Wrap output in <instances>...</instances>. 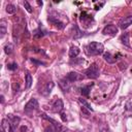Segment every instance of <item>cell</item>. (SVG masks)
<instances>
[{
  "label": "cell",
  "mask_w": 132,
  "mask_h": 132,
  "mask_svg": "<svg viewBox=\"0 0 132 132\" xmlns=\"http://www.w3.org/2000/svg\"><path fill=\"white\" fill-rule=\"evenodd\" d=\"M32 81H33V79H32V76H31V74L29 73V72H26V85H25V87H26V89H29L30 87H31V85H32Z\"/></svg>",
  "instance_id": "cell-19"
},
{
  "label": "cell",
  "mask_w": 132,
  "mask_h": 132,
  "mask_svg": "<svg viewBox=\"0 0 132 132\" xmlns=\"http://www.w3.org/2000/svg\"><path fill=\"white\" fill-rule=\"evenodd\" d=\"M63 107H64V105H63L62 99L58 98L57 100L54 101V103L52 105V111L53 112H56V113H59V112H61L63 110Z\"/></svg>",
  "instance_id": "cell-8"
},
{
  "label": "cell",
  "mask_w": 132,
  "mask_h": 132,
  "mask_svg": "<svg viewBox=\"0 0 132 132\" xmlns=\"http://www.w3.org/2000/svg\"><path fill=\"white\" fill-rule=\"evenodd\" d=\"M118 31H119V28H118L117 26H114V25H107V26H105V27L103 28L102 33H103L104 35L113 36V35H116V34L118 33Z\"/></svg>",
  "instance_id": "cell-6"
},
{
  "label": "cell",
  "mask_w": 132,
  "mask_h": 132,
  "mask_svg": "<svg viewBox=\"0 0 132 132\" xmlns=\"http://www.w3.org/2000/svg\"><path fill=\"white\" fill-rule=\"evenodd\" d=\"M1 102H2V103H3V102H4V97H3V95H2V96H1Z\"/></svg>",
  "instance_id": "cell-32"
},
{
  "label": "cell",
  "mask_w": 132,
  "mask_h": 132,
  "mask_svg": "<svg viewBox=\"0 0 132 132\" xmlns=\"http://www.w3.org/2000/svg\"><path fill=\"white\" fill-rule=\"evenodd\" d=\"M78 102H79V104L81 105V107H85V108H87V109L90 110V111H93V108L91 107V105H90L85 99H82V98H78Z\"/></svg>",
  "instance_id": "cell-17"
},
{
  "label": "cell",
  "mask_w": 132,
  "mask_h": 132,
  "mask_svg": "<svg viewBox=\"0 0 132 132\" xmlns=\"http://www.w3.org/2000/svg\"><path fill=\"white\" fill-rule=\"evenodd\" d=\"M82 35H84L82 31H80V29L78 28V26L76 24H74V26L72 27V37L74 39H77V38H80Z\"/></svg>",
  "instance_id": "cell-12"
},
{
  "label": "cell",
  "mask_w": 132,
  "mask_h": 132,
  "mask_svg": "<svg viewBox=\"0 0 132 132\" xmlns=\"http://www.w3.org/2000/svg\"><path fill=\"white\" fill-rule=\"evenodd\" d=\"M86 52L89 56H98V55L103 54L104 46L100 42H91L87 45Z\"/></svg>",
  "instance_id": "cell-1"
},
{
  "label": "cell",
  "mask_w": 132,
  "mask_h": 132,
  "mask_svg": "<svg viewBox=\"0 0 132 132\" xmlns=\"http://www.w3.org/2000/svg\"><path fill=\"white\" fill-rule=\"evenodd\" d=\"M126 109L127 110H132V99H129L127 104H126Z\"/></svg>",
  "instance_id": "cell-26"
},
{
  "label": "cell",
  "mask_w": 132,
  "mask_h": 132,
  "mask_svg": "<svg viewBox=\"0 0 132 132\" xmlns=\"http://www.w3.org/2000/svg\"><path fill=\"white\" fill-rule=\"evenodd\" d=\"M7 22H6V20H4V19H2L1 21H0V37L2 38L4 35H5V33H6V28H7Z\"/></svg>",
  "instance_id": "cell-14"
},
{
  "label": "cell",
  "mask_w": 132,
  "mask_h": 132,
  "mask_svg": "<svg viewBox=\"0 0 132 132\" xmlns=\"http://www.w3.org/2000/svg\"><path fill=\"white\" fill-rule=\"evenodd\" d=\"M85 74L88 78H92V79H95L99 76V68L97 66L96 63H93L89 68H87L85 70Z\"/></svg>",
  "instance_id": "cell-3"
},
{
  "label": "cell",
  "mask_w": 132,
  "mask_h": 132,
  "mask_svg": "<svg viewBox=\"0 0 132 132\" xmlns=\"http://www.w3.org/2000/svg\"><path fill=\"white\" fill-rule=\"evenodd\" d=\"M80 53V50L77 46H71L69 50V57L70 58H75L78 56V54Z\"/></svg>",
  "instance_id": "cell-16"
},
{
  "label": "cell",
  "mask_w": 132,
  "mask_h": 132,
  "mask_svg": "<svg viewBox=\"0 0 132 132\" xmlns=\"http://www.w3.org/2000/svg\"><path fill=\"white\" fill-rule=\"evenodd\" d=\"M65 116H66V114H65L64 112H62V113H61V118H62V120H63L64 122H66V120H67V118H66Z\"/></svg>",
  "instance_id": "cell-28"
},
{
  "label": "cell",
  "mask_w": 132,
  "mask_h": 132,
  "mask_svg": "<svg viewBox=\"0 0 132 132\" xmlns=\"http://www.w3.org/2000/svg\"><path fill=\"white\" fill-rule=\"evenodd\" d=\"M6 119H7L8 125H9V132H14L19 126L21 119L16 116H13V114H8Z\"/></svg>",
  "instance_id": "cell-5"
},
{
  "label": "cell",
  "mask_w": 132,
  "mask_h": 132,
  "mask_svg": "<svg viewBox=\"0 0 132 132\" xmlns=\"http://www.w3.org/2000/svg\"><path fill=\"white\" fill-rule=\"evenodd\" d=\"M59 86H60V88L64 92H67L70 89V81L66 77H64V78H62V79L59 80Z\"/></svg>",
  "instance_id": "cell-11"
},
{
  "label": "cell",
  "mask_w": 132,
  "mask_h": 132,
  "mask_svg": "<svg viewBox=\"0 0 132 132\" xmlns=\"http://www.w3.org/2000/svg\"><path fill=\"white\" fill-rule=\"evenodd\" d=\"M100 132H109V130L108 129H106V128H103V129H101V131Z\"/></svg>",
  "instance_id": "cell-31"
},
{
  "label": "cell",
  "mask_w": 132,
  "mask_h": 132,
  "mask_svg": "<svg viewBox=\"0 0 132 132\" xmlns=\"http://www.w3.org/2000/svg\"><path fill=\"white\" fill-rule=\"evenodd\" d=\"M121 41L123 44H125L126 46H130V43H129V34L128 33H124L122 36H121Z\"/></svg>",
  "instance_id": "cell-18"
},
{
  "label": "cell",
  "mask_w": 132,
  "mask_h": 132,
  "mask_svg": "<svg viewBox=\"0 0 132 132\" xmlns=\"http://www.w3.org/2000/svg\"><path fill=\"white\" fill-rule=\"evenodd\" d=\"M45 132H56V129L54 128V126H50L45 128Z\"/></svg>",
  "instance_id": "cell-27"
},
{
  "label": "cell",
  "mask_w": 132,
  "mask_h": 132,
  "mask_svg": "<svg viewBox=\"0 0 132 132\" xmlns=\"http://www.w3.org/2000/svg\"><path fill=\"white\" fill-rule=\"evenodd\" d=\"M65 77H66L70 82L82 79V75H81V74H79L78 72H75V71H71V72L67 73V75H66Z\"/></svg>",
  "instance_id": "cell-9"
},
{
  "label": "cell",
  "mask_w": 132,
  "mask_h": 132,
  "mask_svg": "<svg viewBox=\"0 0 132 132\" xmlns=\"http://www.w3.org/2000/svg\"><path fill=\"white\" fill-rule=\"evenodd\" d=\"M0 132H5V130H4L3 128H1V131H0Z\"/></svg>",
  "instance_id": "cell-33"
},
{
  "label": "cell",
  "mask_w": 132,
  "mask_h": 132,
  "mask_svg": "<svg viewBox=\"0 0 132 132\" xmlns=\"http://www.w3.org/2000/svg\"><path fill=\"white\" fill-rule=\"evenodd\" d=\"M7 68H8L9 70L13 71V70H15V69L18 68V64H16L15 62H13V63H10V64H8V65H7Z\"/></svg>",
  "instance_id": "cell-24"
},
{
  "label": "cell",
  "mask_w": 132,
  "mask_h": 132,
  "mask_svg": "<svg viewBox=\"0 0 132 132\" xmlns=\"http://www.w3.org/2000/svg\"><path fill=\"white\" fill-rule=\"evenodd\" d=\"M54 86H55V84H54L53 81L47 82V84L42 88V90L40 91V93H41L43 96H47V95H50L51 92H52V90L54 89Z\"/></svg>",
  "instance_id": "cell-10"
},
{
  "label": "cell",
  "mask_w": 132,
  "mask_h": 132,
  "mask_svg": "<svg viewBox=\"0 0 132 132\" xmlns=\"http://www.w3.org/2000/svg\"><path fill=\"white\" fill-rule=\"evenodd\" d=\"M92 86H93V85H88V86L82 87V88H81V91H80L81 94H82L84 96H89V93H90V91H91Z\"/></svg>",
  "instance_id": "cell-21"
},
{
  "label": "cell",
  "mask_w": 132,
  "mask_h": 132,
  "mask_svg": "<svg viewBox=\"0 0 132 132\" xmlns=\"http://www.w3.org/2000/svg\"><path fill=\"white\" fill-rule=\"evenodd\" d=\"M25 131H27V127H25V126L21 127V132H25Z\"/></svg>",
  "instance_id": "cell-29"
},
{
  "label": "cell",
  "mask_w": 132,
  "mask_h": 132,
  "mask_svg": "<svg viewBox=\"0 0 132 132\" xmlns=\"http://www.w3.org/2000/svg\"><path fill=\"white\" fill-rule=\"evenodd\" d=\"M103 58H104V60H105L107 63H110V64H112V63H114V62L117 61L116 56H112V55H111L109 52L105 53V54L103 55Z\"/></svg>",
  "instance_id": "cell-15"
},
{
  "label": "cell",
  "mask_w": 132,
  "mask_h": 132,
  "mask_svg": "<svg viewBox=\"0 0 132 132\" xmlns=\"http://www.w3.org/2000/svg\"><path fill=\"white\" fill-rule=\"evenodd\" d=\"M38 107H39V104H38L37 99L32 98V99H30V100L26 103V105H25V107H24V111H25L27 114H31L33 111L37 110Z\"/></svg>",
  "instance_id": "cell-2"
},
{
  "label": "cell",
  "mask_w": 132,
  "mask_h": 132,
  "mask_svg": "<svg viewBox=\"0 0 132 132\" xmlns=\"http://www.w3.org/2000/svg\"><path fill=\"white\" fill-rule=\"evenodd\" d=\"M13 48H14V46H13L12 43H7V44H5V46H4V53H5L6 55H10V54L13 52Z\"/></svg>",
  "instance_id": "cell-20"
},
{
  "label": "cell",
  "mask_w": 132,
  "mask_h": 132,
  "mask_svg": "<svg viewBox=\"0 0 132 132\" xmlns=\"http://www.w3.org/2000/svg\"><path fill=\"white\" fill-rule=\"evenodd\" d=\"M24 6H25V8H26V10H27L28 12H32V7H31V5L29 4L28 1H25V2H24Z\"/></svg>",
  "instance_id": "cell-25"
},
{
  "label": "cell",
  "mask_w": 132,
  "mask_h": 132,
  "mask_svg": "<svg viewBox=\"0 0 132 132\" xmlns=\"http://www.w3.org/2000/svg\"><path fill=\"white\" fill-rule=\"evenodd\" d=\"M31 61L34 62V63H36V64H43L42 62H38V61H36V60H34V59H31Z\"/></svg>",
  "instance_id": "cell-30"
},
{
  "label": "cell",
  "mask_w": 132,
  "mask_h": 132,
  "mask_svg": "<svg viewBox=\"0 0 132 132\" xmlns=\"http://www.w3.org/2000/svg\"><path fill=\"white\" fill-rule=\"evenodd\" d=\"M6 11L9 13V14H12V13H14L15 11H16V7L13 5V4H7L6 5Z\"/></svg>",
  "instance_id": "cell-22"
},
{
  "label": "cell",
  "mask_w": 132,
  "mask_h": 132,
  "mask_svg": "<svg viewBox=\"0 0 132 132\" xmlns=\"http://www.w3.org/2000/svg\"><path fill=\"white\" fill-rule=\"evenodd\" d=\"M40 116H41V118H42V119H44V120L48 121L50 123H52V126H54V128L56 129V132H65V131H66V127H64L62 124H60V123H59V122H57L56 120H54V119L50 118V117H48V116H46L45 113H41Z\"/></svg>",
  "instance_id": "cell-4"
},
{
  "label": "cell",
  "mask_w": 132,
  "mask_h": 132,
  "mask_svg": "<svg viewBox=\"0 0 132 132\" xmlns=\"http://www.w3.org/2000/svg\"><path fill=\"white\" fill-rule=\"evenodd\" d=\"M132 24V15H128V16H125L123 19H121L119 21V28L120 29H127L130 25Z\"/></svg>",
  "instance_id": "cell-7"
},
{
  "label": "cell",
  "mask_w": 132,
  "mask_h": 132,
  "mask_svg": "<svg viewBox=\"0 0 132 132\" xmlns=\"http://www.w3.org/2000/svg\"><path fill=\"white\" fill-rule=\"evenodd\" d=\"M43 35H44V33H43V31H42L40 28L36 29V30L33 32V37H34V38H41Z\"/></svg>",
  "instance_id": "cell-23"
},
{
  "label": "cell",
  "mask_w": 132,
  "mask_h": 132,
  "mask_svg": "<svg viewBox=\"0 0 132 132\" xmlns=\"http://www.w3.org/2000/svg\"><path fill=\"white\" fill-rule=\"evenodd\" d=\"M48 22H51L54 26H56L58 29H63L64 28V24L61 22V21H59L57 18H55V16H50L48 18Z\"/></svg>",
  "instance_id": "cell-13"
}]
</instances>
